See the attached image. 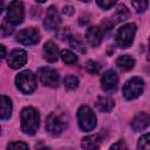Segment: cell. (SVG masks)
<instances>
[{"mask_svg":"<svg viewBox=\"0 0 150 150\" xmlns=\"http://www.w3.org/2000/svg\"><path fill=\"white\" fill-rule=\"evenodd\" d=\"M38 77L41 81L42 84L52 87V88H56L60 83V76L57 74V71L53 68L49 67H41L38 70Z\"/></svg>","mask_w":150,"mask_h":150,"instance_id":"cell-7","label":"cell"},{"mask_svg":"<svg viewBox=\"0 0 150 150\" xmlns=\"http://www.w3.org/2000/svg\"><path fill=\"white\" fill-rule=\"evenodd\" d=\"M136 33V25L135 23H127L122 26L116 33V43L121 48H128L135 38Z\"/></svg>","mask_w":150,"mask_h":150,"instance_id":"cell-4","label":"cell"},{"mask_svg":"<svg viewBox=\"0 0 150 150\" xmlns=\"http://www.w3.org/2000/svg\"><path fill=\"white\" fill-rule=\"evenodd\" d=\"M40 124V116L39 112L32 108L26 107L21 111V129L25 134L34 135Z\"/></svg>","mask_w":150,"mask_h":150,"instance_id":"cell-1","label":"cell"},{"mask_svg":"<svg viewBox=\"0 0 150 150\" xmlns=\"http://www.w3.org/2000/svg\"><path fill=\"white\" fill-rule=\"evenodd\" d=\"M27 62V53L23 49H14L7 57V63L11 68L18 69L21 68Z\"/></svg>","mask_w":150,"mask_h":150,"instance_id":"cell-11","label":"cell"},{"mask_svg":"<svg viewBox=\"0 0 150 150\" xmlns=\"http://www.w3.org/2000/svg\"><path fill=\"white\" fill-rule=\"evenodd\" d=\"M131 5L135 7V9L138 12V13H143L146 8H148V1H132Z\"/></svg>","mask_w":150,"mask_h":150,"instance_id":"cell-27","label":"cell"},{"mask_svg":"<svg viewBox=\"0 0 150 150\" xmlns=\"http://www.w3.org/2000/svg\"><path fill=\"white\" fill-rule=\"evenodd\" d=\"M116 66L121 69V70H130L134 68L135 66V60L130 56V55H122L120 57H117L116 60Z\"/></svg>","mask_w":150,"mask_h":150,"instance_id":"cell-18","label":"cell"},{"mask_svg":"<svg viewBox=\"0 0 150 150\" xmlns=\"http://www.w3.org/2000/svg\"><path fill=\"white\" fill-rule=\"evenodd\" d=\"M25 11L21 1H12L7 8V20L12 25H19L23 21Z\"/></svg>","mask_w":150,"mask_h":150,"instance_id":"cell-8","label":"cell"},{"mask_svg":"<svg viewBox=\"0 0 150 150\" xmlns=\"http://www.w3.org/2000/svg\"><path fill=\"white\" fill-rule=\"evenodd\" d=\"M43 57L48 62H56L59 59V48L53 41H47L43 46Z\"/></svg>","mask_w":150,"mask_h":150,"instance_id":"cell-15","label":"cell"},{"mask_svg":"<svg viewBox=\"0 0 150 150\" xmlns=\"http://www.w3.org/2000/svg\"><path fill=\"white\" fill-rule=\"evenodd\" d=\"M12 32H13V28L11 26H7L6 23H4L2 26H0V35L7 36V35L12 34Z\"/></svg>","mask_w":150,"mask_h":150,"instance_id":"cell-30","label":"cell"},{"mask_svg":"<svg viewBox=\"0 0 150 150\" xmlns=\"http://www.w3.org/2000/svg\"><path fill=\"white\" fill-rule=\"evenodd\" d=\"M61 22V16L57 12V9L54 7V6H50L48 9H47V14H46V19L43 21V25L46 27V29H55L57 28V26L60 25Z\"/></svg>","mask_w":150,"mask_h":150,"instance_id":"cell-12","label":"cell"},{"mask_svg":"<svg viewBox=\"0 0 150 150\" xmlns=\"http://www.w3.org/2000/svg\"><path fill=\"white\" fill-rule=\"evenodd\" d=\"M103 142L102 134H94L82 138L81 145L84 150H98Z\"/></svg>","mask_w":150,"mask_h":150,"instance_id":"cell-13","label":"cell"},{"mask_svg":"<svg viewBox=\"0 0 150 150\" xmlns=\"http://www.w3.org/2000/svg\"><path fill=\"white\" fill-rule=\"evenodd\" d=\"M149 122H150V118H149L148 114H145V112H139V114H137V115L132 118V121H131V127H132V129H134L135 131H142V130H144V129L148 128Z\"/></svg>","mask_w":150,"mask_h":150,"instance_id":"cell-16","label":"cell"},{"mask_svg":"<svg viewBox=\"0 0 150 150\" xmlns=\"http://www.w3.org/2000/svg\"><path fill=\"white\" fill-rule=\"evenodd\" d=\"M79 125L84 131H91L96 127V116L88 105H82L77 110Z\"/></svg>","mask_w":150,"mask_h":150,"instance_id":"cell-3","label":"cell"},{"mask_svg":"<svg viewBox=\"0 0 150 150\" xmlns=\"http://www.w3.org/2000/svg\"><path fill=\"white\" fill-rule=\"evenodd\" d=\"M144 90V81L141 77H132L125 82L123 86V96L128 100L137 98Z\"/></svg>","mask_w":150,"mask_h":150,"instance_id":"cell-5","label":"cell"},{"mask_svg":"<svg viewBox=\"0 0 150 150\" xmlns=\"http://www.w3.org/2000/svg\"><path fill=\"white\" fill-rule=\"evenodd\" d=\"M63 13L66 15H73L74 14V8L71 6H64L63 7Z\"/></svg>","mask_w":150,"mask_h":150,"instance_id":"cell-32","label":"cell"},{"mask_svg":"<svg viewBox=\"0 0 150 150\" xmlns=\"http://www.w3.org/2000/svg\"><path fill=\"white\" fill-rule=\"evenodd\" d=\"M137 148H138V150H150V145H149V134L143 135V136L138 139Z\"/></svg>","mask_w":150,"mask_h":150,"instance_id":"cell-25","label":"cell"},{"mask_svg":"<svg viewBox=\"0 0 150 150\" xmlns=\"http://www.w3.org/2000/svg\"><path fill=\"white\" fill-rule=\"evenodd\" d=\"M2 9H4V2H2V1H0V14H1Z\"/></svg>","mask_w":150,"mask_h":150,"instance_id":"cell-34","label":"cell"},{"mask_svg":"<svg viewBox=\"0 0 150 150\" xmlns=\"http://www.w3.org/2000/svg\"><path fill=\"white\" fill-rule=\"evenodd\" d=\"M96 107L100 111L102 112H109L112 110L114 108V101L110 97L107 96H101L98 97V100L96 101Z\"/></svg>","mask_w":150,"mask_h":150,"instance_id":"cell-19","label":"cell"},{"mask_svg":"<svg viewBox=\"0 0 150 150\" xmlns=\"http://www.w3.org/2000/svg\"><path fill=\"white\" fill-rule=\"evenodd\" d=\"M110 150H128V148L123 141H118L110 146Z\"/></svg>","mask_w":150,"mask_h":150,"instance_id":"cell-31","label":"cell"},{"mask_svg":"<svg viewBox=\"0 0 150 150\" xmlns=\"http://www.w3.org/2000/svg\"><path fill=\"white\" fill-rule=\"evenodd\" d=\"M96 4L102 8V9H110L115 4H116V1H102V0H97L96 1Z\"/></svg>","mask_w":150,"mask_h":150,"instance_id":"cell-29","label":"cell"},{"mask_svg":"<svg viewBox=\"0 0 150 150\" xmlns=\"http://www.w3.org/2000/svg\"><path fill=\"white\" fill-rule=\"evenodd\" d=\"M16 40L20 43L26 45V46L35 45L40 41V33L36 28H33V27L25 28L16 34Z\"/></svg>","mask_w":150,"mask_h":150,"instance_id":"cell-9","label":"cell"},{"mask_svg":"<svg viewBox=\"0 0 150 150\" xmlns=\"http://www.w3.org/2000/svg\"><path fill=\"white\" fill-rule=\"evenodd\" d=\"M5 56H6V48H5V46L0 45V61H1Z\"/></svg>","mask_w":150,"mask_h":150,"instance_id":"cell-33","label":"cell"},{"mask_svg":"<svg viewBox=\"0 0 150 150\" xmlns=\"http://www.w3.org/2000/svg\"><path fill=\"white\" fill-rule=\"evenodd\" d=\"M7 150H29L28 145L23 142H12L7 145Z\"/></svg>","mask_w":150,"mask_h":150,"instance_id":"cell-26","label":"cell"},{"mask_svg":"<svg viewBox=\"0 0 150 150\" xmlns=\"http://www.w3.org/2000/svg\"><path fill=\"white\" fill-rule=\"evenodd\" d=\"M70 45L73 46V48L74 49H76V50H79L80 53H86V47H84V43H83V41L79 38V36H74V38H71V40H70Z\"/></svg>","mask_w":150,"mask_h":150,"instance_id":"cell-23","label":"cell"},{"mask_svg":"<svg viewBox=\"0 0 150 150\" xmlns=\"http://www.w3.org/2000/svg\"><path fill=\"white\" fill-rule=\"evenodd\" d=\"M103 30L102 28H100L98 26H93V27H89L86 32V38L88 40V42L94 46V47H97L101 42H102V39H103Z\"/></svg>","mask_w":150,"mask_h":150,"instance_id":"cell-14","label":"cell"},{"mask_svg":"<svg viewBox=\"0 0 150 150\" xmlns=\"http://www.w3.org/2000/svg\"><path fill=\"white\" fill-rule=\"evenodd\" d=\"M57 36H59V39L60 40H68L69 38H70V32H69V29L68 28H60L59 30H57Z\"/></svg>","mask_w":150,"mask_h":150,"instance_id":"cell-28","label":"cell"},{"mask_svg":"<svg viewBox=\"0 0 150 150\" xmlns=\"http://www.w3.org/2000/svg\"><path fill=\"white\" fill-rule=\"evenodd\" d=\"M15 83H16V87L19 88V90L22 91L23 94L33 93L38 86L36 77L30 70H23V71L19 73L18 76L15 77Z\"/></svg>","mask_w":150,"mask_h":150,"instance_id":"cell-2","label":"cell"},{"mask_svg":"<svg viewBox=\"0 0 150 150\" xmlns=\"http://www.w3.org/2000/svg\"><path fill=\"white\" fill-rule=\"evenodd\" d=\"M67 127V122L64 120V117L61 114L57 112H52L48 117H47V122H46V129L47 131L53 135V136H59L63 132V130Z\"/></svg>","mask_w":150,"mask_h":150,"instance_id":"cell-6","label":"cell"},{"mask_svg":"<svg viewBox=\"0 0 150 150\" xmlns=\"http://www.w3.org/2000/svg\"><path fill=\"white\" fill-rule=\"evenodd\" d=\"M61 59H62L63 62L67 63V64H75V63L77 62L76 55H75L71 50H69V49H63V50L61 52Z\"/></svg>","mask_w":150,"mask_h":150,"instance_id":"cell-21","label":"cell"},{"mask_svg":"<svg viewBox=\"0 0 150 150\" xmlns=\"http://www.w3.org/2000/svg\"><path fill=\"white\" fill-rule=\"evenodd\" d=\"M38 150H52V149H49V148H46V146H42V148H39Z\"/></svg>","mask_w":150,"mask_h":150,"instance_id":"cell-35","label":"cell"},{"mask_svg":"<svg viewBox=\"0 0 150 150\" xmlns=\"http://www.w3.org/2000/svg\"><path fill=\"white\" fill-rule=\"evenodd\" d=\"M79 86V79L75 75H68L64 79V88L68 90H74Z\"/></svg>","mask_w":150,"mask_h":150,"instance_id":"cell-22","label":"cell"},{"mask_svg":"<svg viewBox=\"0 0 150 150\" xmlns=\"http://www.w3.org/2000/svg\"><path fill=\"white\" fill-rule=\"evenodd\" d=\"M101 84H102V89L105 93H108V94L115 93L117 90V86H118V76H117L116 71L112 69L107 70L101 79Z\"/></svg>","mask_w":150,"mask_h":150,"instance_id":"cell-10","label":"cell"},{"mask_svg":"<svg viewBox=\"0 0 150 150\" xmlns=\"http://www.w3.org/2000/svg\"><path fill=\"white\" fill-rule=\"evenodd\" d=\"M12 115V102L9 97L0 95V118L8 120Z\"/></svg>","mask_w":150,"mask_h":150,"instance_id":"cell-17","label":"cell"},{"mask_svg":"<svg viewBox=\"0 0 150 150\" xmlns=\"http://www.w3.org/2000/svg\"><path fill=\"white\" fill-rule=\"evenodd\" d=\"M86 69L87 71H89L90 74H97L101 69V64L97 62V61H94V60H89L86 62Z\"/></svg>","mask_w":150,"mask_h":150,"instance_id":"cell-24","label":"cell"},{"mask_svg":"<svg viewBox=\"0 0 150 150\" xmlns=\"http://www.w3.org/2000/svg\"><path fill=\"white\" fill-rule=\"evenodd\" d=\"M130 13L128 11V8L124 6V5H120L115 12V14L112 15V23H118V22H122L124 20H127L129 18Z\"/></svg>","mask_w":150,"mask_h":150,"instance_id":"cell-20","label":"cell"}]
</instances>
